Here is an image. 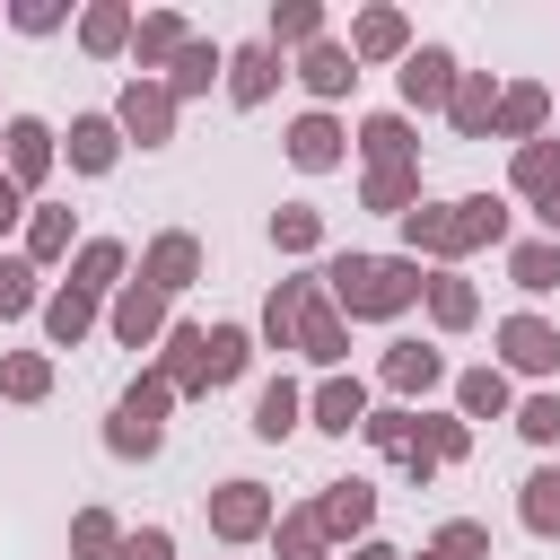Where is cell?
I'll return each instance as SVG.
<instances>
[{
	"mask_svg": "<svg viewBox=\"0 0 560 560\" xmlns=\"http://www.w3.org/2000/svg\"><path fill=\"white\" fill-rule=\"evenodd\" d=\"M219 79H228V44H210V35H192V44L175 52V70H166V88H175V105H184V96H210Z\"/></svg>",
	"mask_w": 560,
	"mask_h": 560,
	"instance_id": "d6a6232c",
	"label": "cell"
},
{
	"mask_svg": "<svg viewBox=\"0 0 560 560\" xmlns=\"http://www.w3.org/2000/svg\"><path fill=\"white\" fill-rule=\"evenodd\" d=\"M376 385H385L394 402H420V394L455 385V368H446V350H438V341H385V359H376Z\"/></svg>",
	"mask_w": 560,
	"mask_h": 560,
	"instance_id": "9c48e42d",
	"label": "cell"
},
{
	"mask_svg": "<svg viewBox=\"0 0 560 560\" xmlns=\"http://www.w3.org/2000/svg\"><path fill=\"white\" fill-rule=\"evenodd\" d=\"M306 298H315V271L280 280V289L262 298V315H254V341H262V350H298V315H306Z\"/></svg>",
	"mask_w": 560,
	"mask_h": 560,
	"instance_id": "83f0119b",
	"label": "cell"
},
{
	"mask_svg": "<svg viewBox=\"0 0 560 560\" xmlns=\"http://www.w3.org/2000/svg\"><path fill=\"white\" fill-rule=\"evenodd\" d=\"M516 525H525L534 542H560V464H534V472L516 481Z\"/></svg>",
	"mask_w": 560,
	"mask_h": 560,
	"instance_id": "4dcf8cb0",
	"label": "cell"
},
{
	"mask_svg": "<svg viewBox=\"0 0 560 560\" xmlns=\"http://www.w3.org/2000/svg\"><path fill=\"white\" fill-rule=\"evenodd\" d=\"M114 560H175V534H166V525H131Z\"/></svg>",
	"mask_w": 560,
	"mask_h": 560,
	"instance_id": "f907efd6",
	"label": "cell"
},
{
	"mask_svg": "<svg viewBox=\"0 0 560 560\" xmlns=\"http://www.w3.org/2000/svg\"><path fill=\"white\" fill-rule=\"evenodd\" d=\"M175 114H184V105H175V88H166V79H140V70H131V79H122V96H114L122 140H140V149H166V140H175Z\"/></svg>",
	"mask_w": 560,
	"mask_h": 560,
	"instance_id": "8992f818",
	"label": "cell"
},
{
	"mask_svg": "<svg viewBox=\"0 0 560 560\" xmlns=\"http://www.w3.org/2000/svg\"><path fill=\"white\" fill-rule=\"evenodd\" d=\"M271 551H280V560H332V534H324L315 499H306V508H280V525H271Z\"/></svg>",
	"mask_w": 560,
	"mask_h": 560,
	"instance_id": "74e56055",
	"label": "cell"
},
{
	"mask_svg": "<svg viewBox=\"0 0 560 560\" xmlns=\"http://www.w3.org/2000/svg\"><path fill=\"white\" fill-rule=\"evenodd\" d=\"M508 280H516L525 298H551V289H560V236H516V245H508Z\"/></svg>",
	"mask_w": 560,
	"mask_h": 560,
	"instance_id": "e575fe53",
	"label": "cell"
},
{
	"mask_svg": "<svg viewBox=\"0 0 560 560\" xmlns=\"http://www.w3.org/2000/svg\"><path fill=\"white\" fill-rule=\"evenodd\" d=\"M140 280H149L158 298H184V289L201 280V236H192V228L149 236V245H140Z\"/></svg>",
	"mask_w": 560,
	"mask_h": 560,
	"instance_id": "7c38bea8",
	"label": "cell"
},
{
	"mask_svg": "<svg viewBox=\"0 0 560 560\" xmlns=\"http://www.w3.org/2000/svg\"><path fill=\"white\" fill-rule=\"evenodd\" d=\"M114 551H122V525L105 508H79L70 516V560H114Z\"/></svg>",
	"mask_w": 560,
	"mask_h": 560,
	"instance_id": "bcb514c9",
	"label": "cell"
},
{
	"mask_svg": "<svg viewBox=\"0 0 560 560\" xmlns=\"http://www.w3.org/2000/svg\"><path fill=\"white\" fill-rule=\"evenodd\" d=\"M298 359H315L324 376H341V359H350V324H341V306L324 298V271H315V298H306V315H298Z\"/></svg>",
	"mask_w": 560,
	"mask_h": 560,
	"instance_id": "5bb4252c",
	"label": "cell"
},
{
	"mask_svg": "<svg viewBox=\"0 0 560 560\" xmlns=\"http://www.w3.org/2000/svg\"><path fill=\"white\" fill-rule=\"evenodd\" d=\"M420 455L429 464H464L472 455V420L464 411H420Z\"/></svg>",
	"mask_w": 560,
	"mask_h": 560,
	"instance_id": "7bdbcfd3",
	"label": "cell"
},
{
	"mask_svg": "<svg viewBox=\"0 0 560 560\" xmlns=\"http://www.w3.org/2000/svg\"><path fill=\"white\" fill-rule=\"evenodd\" d=\"M551 131V88H534V79H508L499 88V122H490V140H542Z\"/></svg>",
	"mask_w": 560,
	"mask_h": 560,
	"instance_id": "7402d4cb",
	"label": "cell"
},
{
	"mask_svg": "<svg viewBox=\"0 0 560 560\" xmlns=\"http://www.w3.org/2000/svg\"><path fill=\"white\" fill-rule=\"evenodd\" d=\"M262 446H280V438H298L306 429V385L298 376H262V394H254V420H245Z\"/></svg>",
	"mask_w": 560,
	"mask_h": 560,
	"instance_id": "d4e9b609",
	"label": "cell"
},
{
	"mask_svg": "<svg viewBox=\"0 0 560 560\" xmlns=\"http://www.w3.org/2000/svg\"><path fill=\"white\" fill-rule=\"evenodd\" d=\"M455 79H464V61H455L446 44H411V61L394 70V88H402V114H446Z\"/></svg>",
	"mask_w": 560,
	"mask_h": 560,
	"instance_id": "30bf717a",
	"label": "cell"
},
{
	"mask_svg": "<svg viewBox=\"0 0 560 560\" xmlns=\"http://www.w3.org/2000/svg\"><path fill=\"white\" fill-rule=\"evenodd\" d=\"M315 516H324L332 542H368V525H376V481H324V490H315Z\"/></svg>",
	"mask_w": 560,
	"mask_h": 560,
	"instance_id": "d6986e66",
	"label": "cell"
},
{
	"mask_svg": "<svg viewBox=\"0 0 560 560\" xmlns=\"http://www.w3.org/2000/svg\"><path fill=\"white\" fill-rule=\"evenodd\" d=\"M298 79H306V96L332 114V96H350V88H359V61H350V44H341V35H324V44H306V52H298Z\"/></svg>",
	"mask_w": 560,
	"mask_h": 560,
	"instance_id": "44dd1931",
	"label": "cell"
},
{
	"mask_svg": "<svg viewBox=\"0 0 560 560\" xmlns=\"http://www.w3.org/2000/svg\"><path fill=\"white\" fill-rule=\"evenodd\" d=\"M516 438H525V446H560V394H551V385L516 402Z\"/></svg>",
	"mask_w": 560,
	"mask_h": 560,
	"instance_id": "c3c4849f",
	"label": "cell"
},
{
	"mask_svg": "<svg viewBox=\"0 0 560 560\" xmlns=\"http://www.w3.org/2000/svg\"><path fill=\"white\" fill-rule=\"evenodd\" d=\"M280 149H289V166H298V175H332V166L350 158V122H341V114H324V105H306V114L280 131Z\"/></svg>",
	"mask_w": 560,
	"mask_h": 560,
	"instance_id": "8fae6325",
	"label": "cell"
},
{
	"mask_svg": "<svg viewBox=\"0 0 560 560\" xmlns=\"http://www.w3.org/2000/svg\"><path fill=\"white\" fill-rule=\"evenodd\" d=\"M429 551H438V560H490V525H481V516H446V525L429 534Z\"/></svg>",
	"mask_w": 560,
	"mask_h": 560,
	"instance_id": "7dc6e473",
	"label": "cell"
},
{
	"mask_svg": "<svg viewBox=\"0 0 560 560\" xmlns=\"http://www.w3.org/2000/svg\"><path fill=\"white\" fill-rule=\"evenodd\" d=\"M551 184H560V140L542 131V140H525V149L508 158V192H525V201H542Z\"/></svg>",
	"mask_w": 560,
	"mask_h": 560,
	"instance_id": "ab89813d",
	"label": "cell"
},
{
	"mask_svg": "<svg viewBox=\"0 0 560 560\" xmlns=\"http://www.w3.org/2000/svg\"><path fill=\"white\" fill-rule=\"evenodd\" d=\"M455 411H464V420H516V376H508L499 359L455 368Z\"/></svg>",
	"mask_w": 560,
	"mask_h": 560,
	"instance_id": "ac0fdd59",
	"label": "cell"
},
{
	"mask_svg": "<svg viewBox=\"0 0 560 560\" xmlns=\"http://www.w3.org/2000/svg\"><path fill=\"white\" fill-rule=\"evenodd\" d=\"M131 140H122V122L114 114H70V131H61V158H70V175H114V158H122Z\"/></svg>",
	"mask_w": 560,
	"mask_h": 560,
	"instance_id": "9a60e30c",
	"label": "cell"
},
{
	"mask_svg": "<svg viewBox=\"0 0 560 560\" xmlns=\"http://www.w3.org/2000/svg\"><path fill=\"white\" fill-rule=\"evenodd\" d=\"M184 394L158 376V368H140L131 385H122V402H114V420H105V455H122V464H149L158 446H166V411H175Z\"/></svg>",
	"mask_w": 560,
	"mask_h": 560,
	"instance_id": "3957f363",
	"label": "cell"
},
{
	"mask_svg": "<svg viewBox=\"0 0 560 560\" xmlns=\"http://www.w3.org/2000/svg\"><path fill=\"white\" fill-rule=\"evenodd\" d=\"M9 26L18 35H61L70 26V0H9Z\"/></svg>",
	"mask_w": 560,
	"mask_h": 560,
	"instance_id": "681fc988",
	"label": "cell"
},
{
	"mask_svg": "<svg viewBox=\"0 0 560 560\" xmlns=\"http://www.w3.org/2000/svg\"><path fill=\"white\" fill-rule=\"evenodd\" d=\"M402 228V254L429 262V271H455L464 254L481 245H508V192H455V201H420Z\"/></svg>",
	"mask_w": 560,
	"mask_h": 560,
	"instance_id": "6da1fadb",
	"label": "cell"
},
{
	"mask_svg": "<svg viewBox=\"0 0 560 560\" xmlns=\"http://www.w3.org/2000/svg\"><path fill=\"white\" fill-rule=\"evenodd\" d=\"M490 350H499L508 376H560V324L551 315H499Z\"/></svg>",
	"mask_w": 560,
	"mask_h": 560,
	"instance_id": "5b68a950",
	"label": "cell"
},
{
	"mask_svg": "<svg viewBox=\"0 0 560 560\" xmlns=\"http://www.w3.org/2000/svg\"><path fill=\"white\" fill-rule=\"evenodd\" d=\"M262 44H271V52H306V44H324V0H271Z\"/></svg>",
	"mask_w": 560,
	"mask_h": 560,
	"instance_id": "d590c367",
	"label": "cell"
},
{
	"mask_svg": "<svg viewBox=\"0 0 560 560\" xmlns=\"http://www.w3.org/2000/svg\"><path fill=\"white\" fill-rule=\"evenodd\" d=\"M122 280H131V245H122V236H88V245L70 254V289H88L96 306H105Z\"/></svg>",
	"mask_w": 560,
	"mask_h": 560,
	"instance_id": "cb8c5ba5",
	"label": "cell"
},
{
	"mask_svg": "<svg viewBox=\"0 0 560 560\" xmlns=\"http://www.w3.org/2000/svg\"><path fill=\"white\" fill-rule=\"evenodd\" d=\"M245 368H254V332H245V324H210V350H201L210 394H219V385H236Z\"/></svg>",
	"mask_w": 560,
	"mask_h": 560,
	"instance_id": "f35d334b",
	"label": "cell"
},
{
	"mask_svg": "<svg viewBox=\"0 0 560 560\" xmlns=\"http://www.w3.org/2000/svg\"><path fill=\"white\" fill-rule=\"evenodd\" d=\"M350 149H359L368 166H420V131H411L402 105H394V114H368V122L350 131Z\"/></svg>",
	"mask_w": 560,
	"mask_h": 560,
	"instance_id": "603a6c76",
	"label": "cell"
},
{
	"mask_svg": "<svg viewBox=\"0 0 560 560\" xmlns=\"http://www.w3.org/2000/svg\"><path fill=\"white\" fill-rule=\"evenodd\" d=\"M166 324H175V298H158L149 280H122V289L105 298V332H114L122 350H158Z\"/></svg>",
	"mask_w": 560,
	"mask_h": 560,
	"instance_id": "ba28073f",
	"label": "cell"
},
{
	"mask_svg": "<svg viewBox=\"0 0 560 560\" xmlns=\"http://www.w3.org/2000/svg\"><path fill=\"white\" fill-rule=\"evenodd\" d=\"M490 122H499V79L490 70H464L455 96H446V131L455 140H490Z\"/></svg>",
	"mask_w": 560,
	"mask_h": 560,
	"instance_id": "4316f807",
	"label": "cell"
},
{
	"mask_svg": "<svg viewBox=\"0 0 560 560\" xmlns=\"http://www.w3.org/2000/svg\"><path fill=\"white\" fill-rule=\"evenodd\" d=\"M420 560H438V551H420Z\"/></svg>",
	"mask_w": 560,
	"mask_h": 560,
	"instance_id": "11a10c76",
	"label": "cell"
},
{
	"mask_svg": "<svg viewBox=\"0 0 560 560\" xmlns=\"http://www.w3.org/2000/svg\"><path fill=\"white\" fill-rule=\"evenodd\" d=\"M368 411H376V402H368V385H359L350 368H341V376H324V385L306 394V429H324V438H350V429H368Z\"/></svg>",
	"mask_w": 560,
	"mask_h": 560,
	"instance_id": "e0dca14e",
	"label": "cell"
},
{
	"mask_svg": "<svg viewBox=\"0 0 560 560\" xmlns=\"http://www.w3.org/2000/svg\"><path fill=\"white\" fill-rule=\"evenodd\" d=\"M131 35H140V9H131V0H88V9H79V52L122 61V52H131Z\"/></svg>",
	"mask_w": 560,
	"mask_h": 560,
	"instance_id": "ffe728a7",
	"label": "cell"
},
{
	"mask_svg": "<svg viewBox=\"0 0 560 560\" xmlns=\"http://www.w3.org/2000/svg\"><path fill=\"white\" fill-rule=\"evenodd\" d=\"M359 438H368L376 455H394V464H402V455L420 446V411H411V402H385V411H368V429H359Z\"/></svg>",
	"mask_w": 560,
	"mask_h": 560,
	"instance_id": "b9f144b4",
	"label": "cell"
},
{
	"mask_svg": "<svg viewBox=\"0 0 560 560\" xmlns=\"http://www.w3.org/2000/svg\"><path fill=\"white\" fill-rule=\"evenodd\" d=\"M201 516H210V534L219 542H271V525H280V499H271V481H219V490H201Z\"/></svg>",
	"mask_w": 560,
	"mask_h": 560,
	"instance_id": "277c9868",
	"label": "cell"
},
{
	"mask_svg": "<svg viewBox=\"0 0 560 560\" xmlns=\"http://www.w3.org/2000/svg\"><path fill=\"white\" fill-rule=\"evenodd\" d=\"M52 166H61V131H52L44 114H9V131H0V175H9L18 192H35Z\"/></svg>",
	"mask_w": 560,
	"mask_h": 560,
	"instance_id": "52a82bcc",
	"label": "cell"
},
{
	"mask_svg": "<svg viewBox=\"0 0 560 560\" xmlns=\"http://www.w3.org/2000/svg\"><path fill=\"white\" fill-rule=\"evenodd\" d=\"M359 210L411 219V210H420V166H368V175H359Z\"/></svg>",
	"mask_w": 560,
	"mask_h": 560,
	"instance_id": "836d02e7",
	"label": "cell"
},
{
	"mask_svg": "<svg viewBox=\"0 0 560 560\" xmlns=\"http://www.w3.org/2000/svg\"><path fill=\"white\" fill-rule=\"evenodd\" d=\"M271 245H280V254H315V245H324V210H315V201H280V210H271Z\"/></svg>",
	"mask_w": 560,
	"mask_h": 560,
	"instance_id": "ee69618b",
	"label": "cell"
},
{
	"mask_svg": "<svg viewBox=\"0 0 560 560\" xmlns=\"http://www.w3.org/2000/svg\"><path fill=\"white\" fill-rule=\"evenodd\" d=\"M44 271L26 262V254H0V324H18V315H44Z\"/></svg>",
	"mask_w": 560,
	"mask_h": 560,
	"instance_id": "60d3db41",
	"label": "cell"
},
{
	"mask_svg": "<svg viewBox=\"0 0 560 560\" xmlns=\"http://www.w3.org/2000/svg\"><path fill=\"white\" fill-rule=\"evenodd\" d=\"M201 350H210V324H184V315H175V324H166V341H158V376H166L184 402H201V394H210Z\"/></svg>",
	"mask_w": 560,
	"mask_h": 560,
	"instance_id": "2e32d148",
	"label": "cell"
},
{
	"mask_svg": "<svg viewBox=\"0 0 560 560\" xmlns=\"http://www.w3.org/2000/svg\"><path fill=\"white\" fill-rule=\"evenodd\" d=\"M350 560H411V551H394V542H376V534H368V542H350Z\"/></svg>",
	"mask_w": 560,
	"mask_h": 560,
	"instance_id": "db71d44e",
	"label": "cell"
},
{
	"mask_svg": "<svg viewBox=\"0 0 560 560\" xmlns=\"http://www.w3.org/2000/svg\"><path fill=\"white\" fill-rule=\"evenodd\" d=\"M324 298L341 306V324H394L429 298V262H411V254H324Z\"/></svg>",
	"mask_w": 560,
	"mask_h": 560,
	"instance_id": "7a4b0ae2",
	"label": "cell"
},
{
	"mask_svg": "<svg viewBox=\"0 0 560 560\" xmlns=\"http://www.w3.org/2000/svg\"><path fill=\"white\" fill-rule=\"evenodd\" d=\"M96 324H105V306H96L88 289H70V280H61V289L44 298V341H52V350H79Z\"/></svg>",
	"mask_w": 560,
	"mask_h": 560,
	"instance_id": "f546056e",
	"label": "cell"
},
{
	"mask_svg": "<svg viewBox=\"0 0 560 560\" xmlns=\"http://www.w3.org/2000/svg\"><path fill=\"white\" fill-rule=\"evenodd\" d=\"M61 254H79V228H70L61 201H35V210H26V262L44 271V262H61Z\"/></svg>",
	"mask_w": 560,
	"mask_h": 560,
	"instance_id": "8d00e7d4",
	"label": "cell"
},
{
	"mask_svg": "<svg viewBox=\"0 0 560 560\" xmlns=\"http://www.w3.org/2000/svg\"><path fill=\"white\" fill-rule=\"evenodd\" d=\"M341 44H350V61H359V70H368V61H394V70H402V61H411V18L376 0V9H359V18H350V35H341Z\"/></svg>",
	"mask_w": 560,
	"mask_h": 560,
	"instance_id": "4fadbf2b",
	"label": "cell"
},
{
	"mask_svg": "<svg viewBox=\"0 0 560 560\" xmlns=\"http://www.w3.org/2000/svg\"><path fill=\"white\" fill-rule=\"evenodd\" d=\"M534 219H542V236H560V184H551V192L534 201Z\"/></svg>",
	"mask_w": 560,
	"mask_h": 560,
	"instance_id": "f5cc1de1",
	"label": "cell"
},
{
	"mask_svg": "<svg viewBox=\"0 0 560 560\" xmlns=\"http://www.w3.org/2000/svg\"><path fill=\"white\" fill-rule=\"evenodd\" d=\"M271 88H280V52L271 44H236L228 52V105H271Z\"/></svg>",
	"mask_w": 560,
	"mask_h": 560,
	"instance_id": "f1b7e54d",
	"label": "cell"
},
{
	"mask_svg": "<svg viewBox=\"0 0 560 560\" xmlns=\"http://www.w3.org/2000/svg\"><path fill=\"white\" fill-rule=\"evenodd\" d=\"M184 44H192L184 9H149V18H140V35H131V61H140V79H166Z\"/></svg>",
	"mask_w": 560,
	"mask_h": 560,
	"instance_id": "484cf974",
	"label": "cell"
},
{
	"mask_svg": "<svg viewBox=\"0 0 560 560\" xmlns=\"http://www.w3.org/2000/svg\"><path fill=\"white\" fill-rule=\"evenodd\" d=\"M420 306H429L438 332H472V324H481V289H472L464 271H429V298H420Z\"/></svg>",
	"mask_w": 560,
	"mask_h": 560,
	"instance_id": "1f68e13d",
	"label": "cell"
},
{
	"mask_svg": "<svg viewBox=\"0 0 560 560\" xmlns=\"http://www.w3.org/2000/svg\"><path fill=\"white\" fill-rule=\"evenodd\" d=\"M0 394H9V402H44V394H52V359H44V350H9V359H0Z\"/></svg>",
	"mask_w": 560,
	"mask_h": 560,
	"instance_id": "f6af8a7d",
	"label": "cell"
},
{
	"mask_svg": "<svg viewBox=\"0 0 560 560\" xmlns=\"http://www.w3.org/2000/svg\"><path fill=\"white\" fill-rule=\"evenodd\" d=\"M26 210H35V201H26V192L0 175V236H9V228H26Z\"/></svg>",
	"mask_w": 560,
	"mask_h": 560,
	"instance_id": "816d5d0a",
	"label": "cell"
}]
</instances>
